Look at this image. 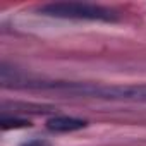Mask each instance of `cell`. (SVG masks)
<instances>
[{"mask_svg":"<svg viewBox=\"0 0 146 146\" xmlns=\"http://www.w3.org/2000/svg\"><path fill=\"white\" fill-rule=\"evenodd\" d=\"M29 125L28 120L24 119H17V117H4L2 119V129H16V127H26Z\"/></svg>","mask_w":146,"mask_h":146,"instance_id":"obj_4","label":"cell"},{"mask_svg":"<svg viewBox=\"0 0 146 146\" xmlns=\"http://www.w3.org/2000/svg\"><path fill=\"white\" fill-rule=\"evenodd\" d=\"M46 127L53 132H74V131L86 127V120L69 117V115H58V117L50 119L46 122Z\"/></svg>","mask_w":146,"mask_h":146,"instance_id":"obj_3","label":"cell"},{"mask_svg":"<svg viewBox=\"0 0 146 146\" xmlns=\"http://www.w3.org/2000/svg\"><path fill=\"white\" fill-rule=\"evenodd\" d=\"M24 88L52 90L90 98L139 102L146 103V84H100V83H70V81H28Z\"/></svg>","mask_w":146,"mask_h":146,"instance_id":"obj_1","label":"cell"},{"mask_svg":"<svg viewBox=\"0 0 146 146\" xmlns=\"http://www.w3.org/2000/svg\"><path fill=\"white\" fill-rule=\"evenodd\" d=\"M23 146H48V143L46 141H41V139H33V141L24 143Z\"/></svg>","mask_w":146,"mask_h":146,"instance_id":"obj_5","label":"cell"},{"mask_svg":"<svg viewBox=\"0 0 146 146\" xmlns=\"http://www.w3.org/2000/svg\"><path fill=\"white\" fill-rule=\"evenodd\" d=\"M41 14L62 19H84V21H117V12L96 4L83 2H57L46 4L40 9Z\"/></svg>","mask_w":146,"mask_h":146,"instance_id":"obj_2","label":"cell"}]
</instances>
